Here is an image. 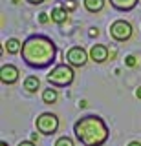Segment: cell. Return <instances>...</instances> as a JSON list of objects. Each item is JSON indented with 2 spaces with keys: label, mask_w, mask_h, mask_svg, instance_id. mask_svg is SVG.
<instances>
[{
  "label": "cell",
  "mask_w": 141,
  "mask_h": 146,
  "mask_svg": "<svg viewBox=\"0 0 141 146\" xmlns=\"http://www.w3.org/2000/svg\"><path fill=\"white\" fill-rule=\"evenodd\" d=\"M22 60L33 70L51 66L57 57V46L46 35H31L22 42Z\"/></svg>",
  "instance_id": "1"
},
{
  "label": "cell",
  "mask_w": 141,
  "mask_h": 146,
  "mask_svg": "<svg viewBox=\"0 0 141 146\" xmlns=\"http://www.w3.org/2000/svg\"><path fill=\"white\" fill-rule=\"evenodd\" d=\"M90 53H86L83 46H72L66 51V64H70L72 68H83L88 62Z\"/></svg>",
  "instance_id": "6"
},
{
  "label": "cell",
  "mask_w": 141,
  "mask_h": 146,
  "mask_svg": "<svg viewBox=\"0 0 141 146\" xmlns=\"http://www.w3.org/2000/svg\"><path fill=\"white\" fill-rule=\"evenodd\" d=\"M39 22H40V24H48V22H49L48 13H40V15H39Z\"/></svg>",
  "instance_id": "18"
},
{
  "label": "cell",
  "mask_w": 141,
  "mask_h": 146,
  "mask_svg": "<svg viewBox=\"0 0 141 146\" xmlns=\"http://www.w3.org/2000/svg\"><path fill=\"white\" fill-rule=\"evenodd\" d=\"M19 77H20V71H19V68L13 66V64H4V66L0 68V80H2V84L13 86L19 80Z\"/></svg>",
  "instance_id": "7"
},
{
  "label": "cell",
  "mask_w": 141,
  "mask_h": 146,
  "mask_svg": "<svg viewBox=\"0 0 141 146\" xmlns=\"http://www.w3.org/2000/svg\"><path fill=\"white\" fill-rule=\"evenodd\" d=\"M75 7H77V2H75V0H66L64 9H68V11H74Z\"/></svg>",
  "instance_id": "17"
},
{
  "label": "cell",
  "mask_w": 141,
  "mask_h": 146,
  "mask_svg": "<svg viewBox=\"0 0 141 146\" xmlns=\"http://www.w3.org/2000/svg\"><path fill=\"white\" fill-rule=\"evenodd\" d=\"M110 6L117 11H132L136 6H138V0H108Z\"/></svg>",
  "instance_id": "9"
},
{
  "label": "cell",
  "mask_w": 141,
  "mask_h": 146,
  "mask_svg": "<svg viewBox=\"0 0 141 146\" xmlns=\"http://www.w3.org/2000/svg\"><path fill=\"white\" fill-rule=\"evenodd\" d=\"M19 146H37V144L33 141H22V143H19Z\"/></svg>",
  "instance_id": "19"
},
{
  "label": "cell",
  "mask_w": 141,
  "mask_h": 146,
  "mask_svg": "<svg viewBox=\"0 0 141 146\" xmlns=\"http://www.w3.org/2000/svg\"><path fill=\"white\" fill-rule=\"evenodd\" d=\"M28 4H33V6H39V4H42V2H46V0H26Z\"/></svg>",
  "instance_id": "20"
},
{
  "label": "cell",
  "mask_w": 141,
  "mask_h": 146,
  "mask_svg": "<svg viewBox=\"0 0 141 146\" xmlns=\"http://www.w3.org/2000/svg\"><path fill=\"white\" fill-rule=\"evenodd\" d=\"M74 79H75V73L70 64H57L46 75V80L53 88H68L74 82Z\"/></svg>",
  "instance_id": "3"
},
{
  "label": "cell",
  "mask_w": 141,
  "mask_h": 146,
  "mask_svg": "<svg viewBox=\"0 0 141 146\" xmlns=\"http://www.w3.org/2000/svg\"><path fill=\"white\" fill-rule=\"evenodd\" d=\"M99 35V29L97 27H92V29H90V36H97Z\"/></svg>",
  "instance_id": "21"
},
{
  "label": "cell",
  "mask_w": 141,
  "mask_h": 146,
  "mask_svg": "<svg viewBox=\"0 0 141 146\" xmlns=\"http://www.w3.org/2000/svg\"><path fill=\"white\" fill-rule=\"evenodd\" d=\"M51 20L55 22V24H62V22H66L68 20V9H64V7L51 9Z\"/></svg>",
  "instance_id": "12"
},
{
  "label": "cell",
  "mask_w": 141,
  "mask_h": 146,
  "mask_svg": "<svg viewBox=\"0 0 141 146\" xmlns=\"http://www.w3.org/2000/svg\"><path fill=\"white\" fill-rule=\"evenodd\" d=\"M136 97H138V99H141V86H139L138 90H136Z\"/></svg>",
  "instance_id": "24"
},
{
  "label": "cell",
  "mask_w": 141,
  "mask_h": 146,
  "mask_svg": "<svg viewBox=\"0 0 141 146\" xmlns=\"http://www.w3.org/2000/svg\"><path fill=\"white\" fill-rule=\"evenodd\" d=\"M79 106H81V108H86V106H88V102H86V100H81Z\"/></svg>",
  "instance_id": "25"
},
{
  "label": "cell",
  "mask_w": 141,
  "mask_h": 146,
  "mask_svg": "<svg viewBox=\"0 0 141 146\" xmlns=\"http://www.w3.org/2000/svg\"><path fill=\"white\" fill-rule=\"evenodd\" d=\"M24 90L28 93H37V90H40V79L37 75H28L24 79Z\"/></svg>",
  "instance_id": "10"
},
{
  "label": "cell",
  "mask_w": 141,
  "mask_h": 146,
  "mask_svg": "<svg viewBox=\"0 0 141 146\" xmlns=\"http://www.w3.org/2000/svg\"><path fill=\"white\" fill-rule=\"evenodd\" d=\"M0 146H7V143H6V141H2V143H0Z\"/></svg>",
  "instance_id": "26"
},
{
  "label": "cell",
  "mask_w": 141,
  "mask_h": 146,
  "mask_svg": "<svg viewBox=\"0 0 141 146\" xmlns=\"http://www.w3.org/2000/svg\"><path fill=\"white\" fill-rule=\"evenodd\" d=\"M125 64H126V66H128V68H134L136 64H138V58H136L134 55H128V57L125 58Z\"/></svg>",
  "instance_id": "16"
},
{
  "label": "cell",
  "mask_w": 141,
  "mask_h": 146,
  "mask_svg": "<svg viewBox=\"0 0 141 146\" xmlns=\"http://www.w3.org/2000/svg\"><path fill=\"white\" fill-rule=\"evenodd\" d=\"M83 4H84V9L88 13H99V11H103V7H104V0H83Z\"/></svg>",
  "instance_id": "11"
},
{
  "label": "cell",
  "mask_w": 141,
  "mask_h": 146,
  "mask_svg": "<svg viewBox=\"0 0 141 146\" xmlns=\"http://www.w3.org/2000/svg\"><path fill=\"white\" fill-rule=\"evenodd\" d=\"M90 58H92L94 62H97V64H103V62H106L108 58H110V49H108L104 44H95V46L90 48Z\"/></svg>",
  "instance_id": "8"
},
{
  "label": "cell",
  "mask_w": 141,
  "mask_h": 146,
  "mask_svg": "<svg viewBox=\"0 0 141 146\" xmlns=\"http://www.w3.org/2000/svg\"><path fill=\"white\" fill-rule=\"evenodd\" d=\"M4 46H6V49H7V53H9V55H17V53L22 51V42H20L19 38H7Z\"/></svg>",
  "instance_id": "13"
},
{
  "label": "cell",
  "mask_w": 141,
  "mask_h": 146,
  "mask_svg": "<svg viewBox=\"0 0 141 146\" xmlns=\"http://www.w3.org/2000/svg\"><path fill=\"white\" fill-rule=\"evenodd\" d=\"M57 99H59V93H57V90L51 88V86L42 91V100H44V104H55Z\"/></svg>",
  "instance_id": "14"
},
{
  "label": "cell",
  "mask_w": 141,
  "mask_h": 146,
  "mask_svg": "<svg viewBox=\"0 0 141 146\" xmlns=\"http://www.w3.org/2000/svg\"><path fill=\"white\" fill-rule=\"evenodd\" d=\"M35 126H37L39 133L53 135V133H57V130H59V117L51 111H44L35 119Z\"/></svg>",
  "instance_id": "4"
},
{
  "label": "cell",
  "mask_w": 141,
  "mask_h": 146,
  "mask_svg": "<svg viewBox=\"0 0 141 146\" xmlns=\"http://www.w3.org/2000/svg\"><path fill=\"white\" fill-rule=\"evenodd\" d=\"M128 146H141L139 141H132V143H128Z\"/></svg>",
  "instance_id": "23"
},
{
  "label": "cell",
  "mask_w": 141,
  "mask_h": 146,
  "mask_svg": "<svg viewBox=\"0 0 141 146\" xmlns=\"http://www.w3.org/2000/svg\"><path fill=\"white\" fill-rule=\"evenodd\" d=\"M74 133L83 146H103L108 141V126L97 115H84L74 124Z\"/></svg>",
  "instance_id": "2"
},
{
  "label": "cell",
  "mask_w": 141,
  "mask_h": 146,
  "mask_svg": "<svg viewBox=\"0 0 141 146\" xmlns=\"http://www.w3.org/2000/svg\"><path fill=\"white\" fill-rule=\"evenodd\" d=\"M132 33H134V27H132V24L128 20H116L112 22L110 26V36L116 42H126V40H130Z\"/></svg>",
  "instance_id": "5"
},
{
  "label": "cell",
  "mask_w": 141,
  "mask_h": 146,
  "mask_svg": "<svg viewBox=\"0 0 141 146\" xmlns=\"http://www.w3.org/2000/svg\"><path fill=\"white\" fill-rule=\"evenodd\" d=\"M29 141H33V143H37L39 141V133H31V139Z\"/></svg>",
  "instance_id": "22"
},
{
  "label": "cell",
  "mask_w": 141,
  "mask_h": 146,
  "mask_svg": "<svg viewBox=\"0 0 141 146\" xmlns=\"http://www.w3.org/2000/svg\"><path fill=\"white\" fill-rule=\"evenodd\" d=\"M55 146H75V144H74V141H72L70 137L64 135V137H59L55 141Z\"/></svg>",
  "instance_id": "15"
}]
</instances>
